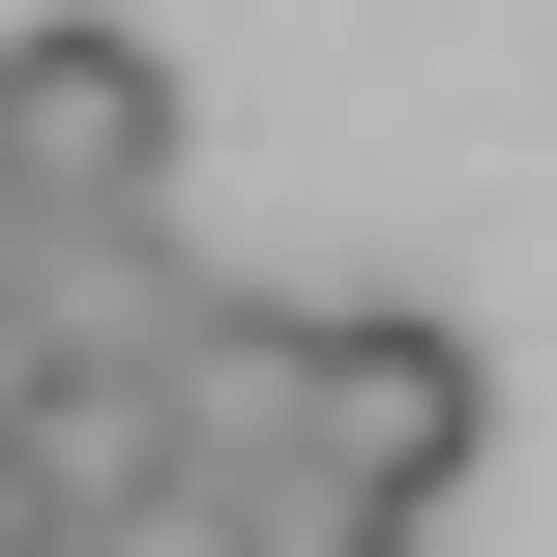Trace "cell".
Masks as SVG:
<instances>
[{
	"mask_svg": "<svg viewBox=\"0 0 557 557\" xmlns=\"http://www.w3.org/2000/svg\"><path fill=\"white\" fill-rule=\"evenodd\" d=\"M470 441H499V352H470V323L294 294V411H264V470H206V499H235V557H411L470 499Z\"/></svg>",
	"mask_w": 557,
	"mask_h": 557,
	"instance_id": "obj_1",
	"label": "cell"
},
{
	"mask_svg": "<svg viewBox=\"0 0 557 557\" xmlns=\"http://www.w3.org/2000/svg\"><path fill=\"white\" fill-rule=\"evenodd\" d=\"M0 206H29V235H59V206H88V235L176 206V59H147L117 0H29V29H0Z\"/></svg>",
	"mask_w": 557,
	"mask_h": 557,
	"instance_id": "obj_2",
	"label": "cell"
},
{
	"mask_svg": "<svg viewBox=\"0 0 557 557\" xmlns=\"http://www.w3.org/2000/svg\"><path fill=\"white\" fill-rule=\"evenodd\" d=\"M88 557H235V499H206V470H147V499H88Z\"/></svg>",
	"mask_w": 557,
	"mask_h": 557,
	"instance_id": "obj_3",
	"label": "cell"
},
{
	"mask_svg": "<svg viewBox=\"0 0 557 557\" xmlns=\"http://www.w3.org/2000/svg\"><path fill=\"white\" fill-rule=\"evenodd\" d=\"M0 235H29V206H0Z\"/></svg>",
	"mask_w": 557,
	"mask_h": 557,
	"instance_id": "obj_4",
	"label": "cell"
}]
</instances>
